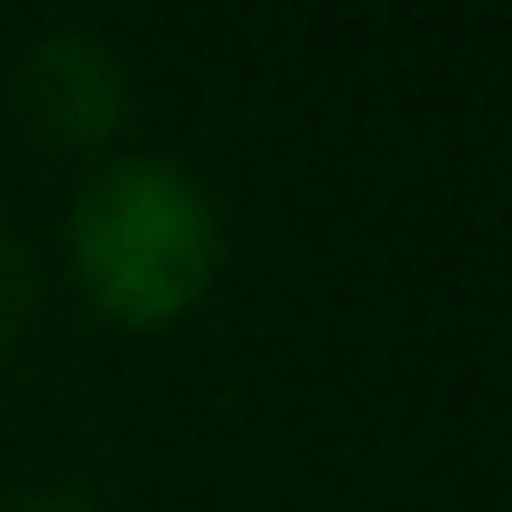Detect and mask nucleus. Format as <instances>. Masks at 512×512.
I'll list each match as a JSON object with an SVG mask.
<instances>
[{
	"label": "nucleus",
	"instance_id": "f03ea898",
	"mask_svg": "<svg viewBox=\"0 0 512 512\" xmlns=\"http://www.w3.org/2000/svg\"><path fill=\"white\" fill-rule=\"evenodd\" d=\"M8 104H16L24 136L48 152H112V136L136 112V80L112 40L56 24V32L24 40L16 72H8Z\"/></svg>",
	"mask_w": 512,
	"mask_h": 512
},
{
	"label": "nucleus",
	"instance_id": "7ed1b4c3",
	"mask_svg": "<svg viewBox=\"0 0 512 512\" xmlns=\"http://www.w3.org/2000/svg\"><path fill=\"white\" fill-rule=\"evenodd\" d=\"M24 312H32V264H24L16 232L0 224V352H8V336L24 328Z\"/></svg>",
	"mask_w": 512,
	"mask_h": 512
},
{
	"label": "nucleus",
	"instance_id": "f257e3e1",
	"mask_svg": "<svg viewBox=\"0 0 512 512\" xmlns=\"http://www.w3.org/2000/svg\"><path fill=\"white\" fill-rule=\"evenodd\" d=\"M64 272L128 336L184 328L224 280V208L168 152H104L64 200Z\"/></svg>",
	"mask_w": 512,
	"mask_h": 512
},
{
	"label": "nucleus",
	"instance_id": "20e7f679",
	"mask_svg": "<svg viewBox=\"0 0 512 512\" xmlns=\"http://www.w3.org/2000/svg\"><path fill=\"white\" fill-rule=\"evenodd\" d=\"M8 512H104L96 496H80V488H48V496H16Z\"/></svg>",
	"mask_w": 512,
	"mask_h": 512
}]
</instances>
